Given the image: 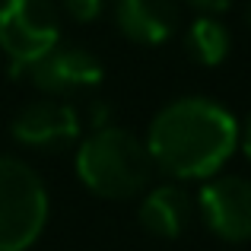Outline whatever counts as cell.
I'll return each instance as SVG.
<instances>
[{
  "mask_svg": "<svg viewBox=\"0 0 251 251\" xmlns=\"http://www.w3.org/2000/svg\"><path fill=\"white\" fill-rule=\"evenodd\" d=\"M153 169L175 181H207L220 175L239 150V121L220 102L184 96L156 111L147 134Z\"/></svg>",
  "mask_w": 251,
  "mask_h": 251,
  "instance_id": "obj_1",
  "label": "cell"
},
{
  "mask_svg": "<svg viewBox=\"0 0 251 251\" xmlns=\"http://www.w3.org/2000/svg\"><path fill=\"white\" fill-rule=\"evenodd\" d=\"M76 175L96 197L127 201L147 191L153 175V159L147 143L130 130L105 124L96 127L76 147Z\"/></svg>",
  "mask_w": 251,
  "mask_h": 251,
  "instance_id": "obj_2",
  "label": "cell"
},
{
  "mask_svg": "<svg viewBox=\"0 0 251 251\" xmlns=\"http://www.w3.org/2000/svg\"><path fill=\"white\" fill-rule=\"evenodd\" d=\"M48 188L29 162L0 153V251H29L48 223Z\"/></svg>",
  "mask_w": 251,
  "mask_h": 251,
  "instance_id": "obj_3",
  "label": "cell"
},
{
  "mask_svg": "<svg viewBox=\"0 0 251 251\" xmlns=\"http://www.w3.org/2000/svg\"><path fill=\"white\" fill-rule=\"evenodd\" d=\"M61 42V6L54 0H3L0 51L13 70H25Z\"/></svg>",
  "mask_w": 251,
  "mask_h": 251,
  "instance_id": "obj_4",
  "label": "cell"
},
{
  "mask_svg": "<svg viewBox=\"0 0 251 251\" xmlns=\"http://www.w3.org/2000/svg\"><path fill=\"white\" fill-rule=\"evenodd\" d=\"M203 226L223 242H251V181L242 175H213L197 197Z\"/></svg>",
  "mask_w": 251,
  "mask_h": 251,
  "instance_id": "obj_5",
  "label": "cell"
},
{
  "mask_svg": "<svg viewBox=\"0 0 251 251\" xmlns=\"http://www.w3.org/2000/svg\"><path fill=\"white\" fill-rule=\"evenodd\" d=\"M10 134L19 147L29 150H67L74 140H80L83 121L74 105L61 99H38L16 111Z\"/></svg>",
  "mask_w": 251,
  "mask_h": 251,
  "instance_id": "obj_6",
  "label": "cell"
},
{
  "mask_svg": "<svg viewBox=\"0 0 251 251\" xmlns=\"http://www.w3.org/2000/svg\"><path fill=\"white\" fill-rule=\"evenodd\" d=\"M25 70H29L35 89L48 92V96H74V92L92 89V86L102 83L105 74L92 51L80 48V45H61V42Z\"/></svg>",
  "mask_w": 251,
  "mask_h": 251,
  "instance_id": "obj_7",
  "label": "cell"
},
{
  "mask_svg": "<svg viewBox=\"0 0 251 251\" xmlns=\"http://www.w3.org/2000/svg\"><path fill=\"white\" fill-rule=\"evenodd\" d=\"M115 23L134 45H162L178 25L175 0H115Z\"/></svg>",
  "mask_w": 251,
  "mask_h": 251,
  "instance_id": "obj_8",
  "label": "cell"
},
{
  "mask_svg": "<svg viewBox=\"0 0 251 251\" xmlns=\"http://www.w3.org/2000/svg\"><path fill=\"white\" fill-rule=\"evenodd\" d=\"M194 216V201L181 184H159L143 194L137 207V220L156 239H178L191 226Z\"/></svg>",
  "mask_w": 251,
  "mask_h": 251,
  "instance_id": "obj_9",
  "label": "cell"
},
{
  "mask_svg": "<svg viewBox=\"0 0 251 251\" xmlns=\"http://www.w3.org/2000/svg\"><path fill=\"white\" fill-rule=\"evenodd\" d=\"M229 48H232L229 29L216 16H210V13H201L188 25V32H184V51L201 67H220L229 57Z\"/></svg>",
  "mask_w": 251,
  "mask_h": 251,
  "instance_id": "obj_10",
  "label": "cell"
},
{
  "mask_svg": "<svg viewBox=\"0 0 251 251\" xmlns=\"http://www.w3.org/2000/svg\"><path fill=\"white\" fill-rule=\"evenodd\" d=\"M105 3L108 0H61L64 13H67L70 19H76V23H92V19L102 16Z\"/></svg>",
  "mask_w": 251,
  "mask_h": 251,
  "instance_id": "obj_11",
  "label": "cell"
},
{
  "mask_svg": "<svg viewBox=\"0 0 251 251\" xmlns=\"http://www.w3.org/2000/svg\"><path fill=\"white\" fill-rule=\"evenodd\" d=\"M184 3L194 6V10H201V13H210V16H216V13L229 10L235 0H184Z\"/></svg>",
  "mask_w": 251,
  "mask_h": 251,
  "instance_id": "obj_12",
  "label": "cell"
},
{
  "mask_svg": "<svg viewBox=\"0 0 251 251\" xmlns=\"http://www.w3.org/2000/svg\"><path fill=\"white\" fill-rule=\"evenodd\" d=\"M239 147H242V153L251 159V115L245 118V124L239 127Z\"/></svg>",
  "mask_w": 251,
  "mask_h": 251,
  "instance_id": "obj_13",
  "label": "cell"
},
{
  "mask_svg": "<svg viewBox=\"0 0 251 251\" xmlns=\"http://www.w3.org/2000/svg\"><path fill=\"white\" fill-rule=\"evenodd\" d=\"M245 23H248V29H251V0H248V6H245Z\"/></svg>",
  "mask_w": 251,
  "mask_h": 251,
  "instance_id": "obj_14",
  "label": "cell"
}]
</instances>
